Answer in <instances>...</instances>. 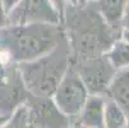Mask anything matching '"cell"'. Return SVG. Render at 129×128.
<instances>
[{
	"label": "cell",
	"instance_id": "8992f818",
	"mask_svg": "<svg viewBox=\"0 0 129 128\" xmlns=\"http://www.w3.org/2000/svg\"><path fill=\"white\" fill-rule=\"evenodd\" d=\"M72 64L77 68L89 95L107 96L110 83L113 82L118 69L113 65L106 54Z\"/></svg>",
	"mask_w": 129,
	"mask_h": 128
},
{
	"label": "cell",
	"instance_id": "ffe728a7",
	"mask_svg": "<svg viewBox=\"0 0 129 128\" xmlns=\"http://www.w3.org/2000/svg\"><path fill=\"white\" fill-rule=\"evenodd\" d=\"M10 118H8V117H5V115H3L2 113H0V127H2V125H4L8 120H9Z\"/></svg>",
	"mask_w": 129,
	"mask_h": 128
},
{
	"label": "cell",
	"instance_id": "30bf717a",
	"mask_svg": "<svg viewBox=\"0 0 129 128\" xmlns=\"http://www.w3.org/2000/svg\"><path fill=\"white\" fill-rule=\"evenodd\" d=\"M107 97L114 100L129 118V67L116 72L110 83Z\"/></svg>",
	"mask_w": 129,
	"mask_h": 128
},
{
	"label": "cell",
	"instance_id": "7402d4cb",
	"mask_svg": "<svg viewBox=\"0 0 129 128\" xmlns=\"http://www.w3.org/2000/svg\"><path fill=\"white\" fill-rule=\"evenodd\" d=\"M123 39H125L126 41H129V32H124V35H123Z\"/></svg>",
	"mask_w": 129,
	"mask_h": 128
},
{
	"label": "cell",
	"instance_id": "52a82bcc",
	"mask_svg": "<svg viewBox=\"0 0 129 128\" xmlns=\"http://www.w3.org/2000/svg\"><path fill=\"white\" fill-rule=\"evenodd\" d=\"M26 105L36 128H68L72 124V118L60 110L52 97L29 94Z\"/></svg>",
	"mask_w": 129,
	"mask_h": 128
},
{
	"label": "cell",
	"instance_id": "4fadbf2b",
	"mask_svg": "<svg viewBox=\"0 0 129 128\" xmlns=\"http://www.w3.org/2000/svg\"><path fill=\"white\" fill-rule=\"evenodd\" d=\"M106 55L118 70L128 68L129 67V41H126L125 39L118 40L111 46V49L106 53Z\"/></svg>",
	"mask_w": 129,
	"mask_h": 128
},
{
	"label": "cell",
	"instance_id": "ba28073f",
	"mask_svg": "<svg viewBox=\"0 0 129 128\" xmlns=\"http://www.w3.org/2000/svg\"><path fill=\"white\" fill-rule=\"evenodd\" d=\"M32 22L61 23V18L51 0H21L9 13V23L23 24Z\"/></svg>",
	"mask_w": 129,
	"mask_h": 128
},
{
	"label": "cell",
	"instance_id": "9c48e42d",
	"mask_svg": "<svg viewBox=\"0 0 129 128\" xmlns=\"http://www.w3.org/2000/svg\"><path fill=\"white\" fill-rule=\"evenodd\" d=\"M102 95H89L78 117L73 118L88 128H105V104Z\"/></svg>",
	"mask_w": 129,
	"mask_h": 128
},
{
	"label": "cell",
	"instance_id": "cb8c5ba5",
	"mask_svg": "<svg viewBox=\"0 0 129 128\" xmlns=\"http://www.w3.org/2000/svg\"><path fill=\"white\" fill-rule=\"evenodd\" d=\"M128 5H129V0H128Z\"/></svg>",
	"mask_w": 129,
	"mask_h": 128
},
{
	"label": "cell",
	"instance_id": "44dd1931",
	"mask_svg": "<svg viewBox=\"0 0 129 128\" xmlns=\"http://www.w3.org/2000/svg\"><path fill=\"white\" fill-rule=\"evenodd\" d=\"M92 0H73V4H87Z\"/></svg>",
	"mask_w": 129,
	"mask_h": 128
},
{
	"label": "cell",
	"instance_id": "2e32d148",
	"mask_svg": "<svg viewBox=\"0 0 129 128\" xmlns=\"http://www.w3.org/2000/svg\"><path fill=\"white\" fill-rule=\"evenodd\" d=\"M51 2H52L54 7L56 8V10L59 12L61 22L64 24V14H65V8H67V4H68V0H51Z\"/></svg>",
	"mask_w": 129,
	"mask_h": 128
},
{
	"label": "cell",
	"instance_id": "8fae6325",
	"mask_svg": "<svg viewBox=\"0 0 129 128\" xmlns=\"http://www.w3.org/2000/svg\"><path fill=\"white\" fill-rule=\"evenodd\" d=\"M95 4L110 26H121L128 0H95Z\"/></svg>",
	"mask_w": 129,
	"mask_h": 128
},
{
	"label": "cell",
	"instance_id": "5bb4252c",
	"mask_svg": "<svg viewBox=\"0 0 129 128\" xmlns=\"http://www.w3.org/2000/svg\"><path fill=\"white\" fill-rule=\"evenodd\" d=\"M0 128H36L32 123L27 105H22L18 110L12 115V118Z\"/></svg>",
	"mask_w": 129,
	"mask_h": 128
},
{
	"label": "cell",
	"instance_id": "3957f363",
	"mask_svg": "<svg viewBox=\"0 0 129 128\" xmlns=\"http://www.w3.org/2000/svg\"><path fill=\"white\" fill-rule=\"evenodd\" d=\"M70 64L72 53L65 35V37L52 51L39 59L19 63L18 67L31 94L52 97Z\"/></svg>",
	"mask_w": 129,
	"mask_h": 128
},
{
	"label": "cell",
	"instance_id": "6da1fadb",
	"mask_svg": "<svg viewBox=\"0 0 129 128\" xmlns=\"http://www.w3.org/2000/svg\"><path fill=\"white\" fill-rule=\"evenodd\" d=\"M64 28L70 46L72 63L104 55L124 35L121 26H110L106 22L95 0L87 4L68 3Z\"/></svg>",
	"mask_w": 129,
	"mask_h": 128
},
{
	"label": "cell",
	"instance_id": "277c9868",
	"mask_svg": "<svg viewBox=\"0 0 129 128\" xmlns=\"http://www.w3.org/2000/svg\"><path fill=\"white\" fill-rule=\"evenodd\" d=\"M29 94L18 64L0 60V113L12 118L27 103Z\"/></svg>",
	"mask_w": 129,
	"mask_h": 128
},
{
	"label": "cell",
	"instance_id": "5b68a950",
	"mask_svg": "<svg viewBox=\"0 0 129 128\" xmlns=\"http://www.w3.org/2000/svg\"><path fill=\"white\" fill-rule=\"evenodd\" d=\"M89 92L82 81L77 68L70 64L68 72L59 83L52 99L60 110L72 119L78 117L84 106Z\"/></svg>",
	"mask_w": 129,
	"mask_h": 128
},
{
	"label": "cell",
	"instance_id": "ac0fdd59",
	"mask_svg": "<svg viewBox=\"0 0 129 128\" xmlns=\"http://www.w3.org/2000/svg\"><path fill=\"white\" fill-rule=\"evenodd\" d=\"M3 2H4V5H5L7 12L10 13V12L15 8V5L21 2V0H3Z\"/></svg>",
	"mask_w": 129,
	"mask_h": 128
},
{
	"label": "cell",
	"instance_id": "d6986e66",
	"mask_svg": "<svg viewBox=\"0 0 129 128\" xmlns=\"http://www.w3.org/2000/svg\"><path fill=\"white\" fill-rule=\"evenodd\" d=\"M68 128H88V127H86V125L81 124V123H79V122H77L76 119H72V124H70Z\"/></svg>",
	"mask_w": 129,
	"mask_h": 128
},
{
	"label": "cell",
	"instance_id": "e0dca14e",
	"mask_svg": "<svg viewBox=\"0 0 129 128\" xmlns=\"http://www.w3.org/2000/svg\"><path fill=\"white\" fill-rule=\"evenodd\" d=\"M121 26H123L124 32H129V5L125 9L124 17H123V19H121Z\"/></svg>",
	"mask_w": 129,
	"mask_h": 128
},
{
	"label": "cell",
	"instance_id": "7a4b0ae2",
	"mask_svg": "<svg viewBox=\"0 0 129 128\" xmlns=\"http://www.w3.org/2000/svg\"><path fill=\"white\" fill-rule=\"evenodd\" d=\"M65 35L61 23H9L0 30V55L5 57L4 60L17 64L31 62L52 51Z\"/></svg>",
	"mask_w": 129,
	"mask_h": 128
},
{
	"label": "cell",
	"instance_id": "9a60e30c",
	"mask_svg": "<svg viewBox=\"0 0 129 128\" xmlns=\"http://www.w3.org/2000/svg\"><path fill=\"white\" fill-rule=\"evenodd\" d=\"M9 24V13L5 9L4 2L0 0V30Z\"/></svg>",
	"mask_w": 129,
	"mask_h": 128
},
{
	"label": "cell",
	"instance_id": "7c38bea8",
	"mask_svg": "<svg viewBox=\"0 0 129 128\" xmlns=\"http://www.w3.org/2000/svg\"><path fill=\"white\" fill-rule=\"evenodd\" d=\"M128 117L123 109L110 97L105 104V128H123L128 122Z\"/></svg>",
	"mask_w": 129,
	"mask_h": 128
},
{
	"label": "cell",
	"instance_id": "603a6c76",
	"mask_svg": "<svg viewBox=\"0 0 129 128\" xmlns=\"http://www.w3.org/2000/svg\"><path fill=\"white\" fill-rule=\"evenodd\" d=\"M123 128H129V119H128V122L125 123V125H124Z\"/></svg>",
	"mask_w": 129,
	"mask_h": 128
}]
</instances>
